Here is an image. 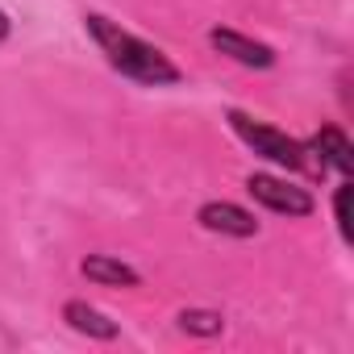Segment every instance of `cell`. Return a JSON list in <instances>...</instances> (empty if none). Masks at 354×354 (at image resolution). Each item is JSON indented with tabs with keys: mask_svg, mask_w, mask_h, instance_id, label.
<instances>
[{
	"mask_svg": "<svg viewBox=\"0 0 354 354\" xmlns=\"http://www.w3.org/2000/svg\"><path fill=\"white\" fill-rule=\"evenodd\" d=\"M225 121H230V129L238 133V142L250 146V150H254L259 158H267L271 167H279V171H313L308 146H304L300 138H288L283 129H275V125H267V121H259V117H250V113H242V109H230Z\"/></svg>",
	"mask_w": 354,
	"mask_h": 354,
	"instance_id": "2",
	"label": "cell"
},
{
	"mask_svg": "<svg viewBox=\"0 0 354 354\" xmlns=\"http://www.w3.org/2000/svg\"><path fill=\"white\" fill-rule=\"evenodd\" d=\"M196 221H201V230L221 234V238H254L259 234L254 213L242 209V205H234V201H209V205H201Z\"/></svg>",
	"mask_w": 354,
	"mask_h": 354,
	"instance_id": "5",
	"label": "cell"
},
{
	"mask_svg": "<svg viewBox=\"0 0 354 354\" xmlns=\"http://www.w3.org/2000/svg\"><path fill=\"white\" fill-rule=\"evenodd\" d=\"M333 217H337V234L342 242H350V184L342 180L337 192H333Z\"/></svg>",
	"mask_w": 354,
	"mask_h": 354,
	"instance_id": "10",
	"label": "cell"
},
{
	"mask_svg": "<svg viewBox=\"0 0 354 354\" xmlns=\"http://www.w3.org/2000/svg\"><path fill=\"white\" fill-rule=\"evenodd\" d=\"M9 34H13V21H9V13H5V9H0V42H5Z\"/></svg>",
	"mask_w": 354,
	"mask_h": 354,
	"instance_id": "11",
	"label": "cell"
},
{
	"mask_svg": "<svg viewBox=\"0 0 354 354\" xmlns=\"http://www.w3.org/2000/svg\"><path fill=\"white\" fill-rule=\"evenodd\" d=\"M80 275H84L88 283H96V288H138V283H142L138 267L121 263L117 254H88V259L80 263Z\"/></svg>",
	"mask_w": 354,
	"mask_h": 354,
	"instance_id": "7",
	"label": "cell"
},
{
	"mask_svg": "<svg viewBox=\"0 0 354 354\" xmlns=\"http://www.w3.org/2000/svg\"><path fill=\"white\" fill-rule=\"evenodd\" d=\"M175 325H180V333H192V337H217L225 329V317L217 308H184L175 317Z\"/></svg>",
	"mask_w": 354,
	"mask_h": 354,
	"instance_id": "9",
	"label": "cell"
},
{
	"mask_svg": "<svg viewBox=\"0 0 354 354\" xmlns=\"http://www.w3.org/2000/svg\"><path fill=\"white\" fill-rule=\"evenodd\" d=\"M246 192L254 196V205H263L267 213H279V217H313L317 213V201L308 188H296L279 175H267V171H254L246 175Z\"/></svg>",
	"mask_w": 354,
	"mask_h": 354,
	"instance_id": "3",
	"label": "cell"
},
{
	"mask_svg": "<svg viewBox=\"0 0 354 354\" xmlns=\"http://www.w3.org/2000/svg\"><path fill=\"white\" fill-rule=\"evenodd\" d=\"M84 34L96 42V50L104 55V63L129 80V84H142V88H171V84H180L184 71L175 67L158 46H150L146 38L129 34L121 21L104 17V13H84Z\"/></svg>",
	"mask_w": 354,
	"mask_h": 354,
	"instance_id": "1",
	"label": "cell"
},
{
	"mask_svg": "<svg viewBox=\"0 0 354 354\" xmlns=\"http://www.w3.org/2000/svg\"><path fill=\"white\" fill-rule=\"evenodd\" d=\"M304 146H308L313 167H329V171H337V175H342V180L354 171V146H350L346 129H337V125H321Z\"/></svg>",
	"mask_w": 354,
	"mask_h": 354,
	"instance_id": "6",
	"label": "cell"
},
{
	"mask_svg": "<svg viewBox=\"0 0 354 354\" xmlns=\"http://www.w3.org/2000/svg\"><path fill=\"white\" fill-rule=\"evenodd\" d=\"M63 321H67L75 333L92 337V342H113V337L121 333V325H117L109 313H100L96 304H88V300H67V304H63Z\"/></svg>",
	"mask_w": 354,
	"mask_h": 354,
	"instance_id": "8",
	"label": "cell"
},
{
	"mask_svg": "<svg viewBox=\"0 0 354 354\" xmlns=\"http://www.w3.org/2000/svg\"><path fill=\"white\" fill-rule=\"evenodd\" d=\"M209 46H213L217 55H225V59L242 63V67H254V71L275 67V50H271L267 42L246 38L242 30H230V26H213V30H209Z\"/></svg>",
	"mask_w": 354,
	"mask_h": 354,
	"instance_id": "4",
	"label": "cell"
}]
</instances>
